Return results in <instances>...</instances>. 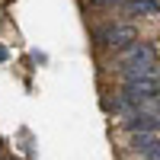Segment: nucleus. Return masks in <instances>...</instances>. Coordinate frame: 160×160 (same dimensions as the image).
<instances>
[{
	"label": "nucleus",
	"instance_id": "nucleus-1",
	"mask_svg": "<svg viewBox=\"0 0 160 160\" xmlns=\"http://www.w3.org/2000/svg\"><path fill=\"white\" fill-rule=\"evenodd\" d=\"M112 68H118L115 74L122 80H131V77H160V51H157L154 42L138 38V42L128 45L125 51L112 55Z\"/></svg>",
	"mask_w": 160,
	"mask_h": 160
},
{
	"label": "nucleus",
	"instance_id": "nucleus-2",
	"mask_svg": "<svg viewBox=\"0 0 160 160\" xmlns=\"http://www.w3.org/2000/svg\"><path fill=\"white\" fill-rule=\"evenodd\" d=\"M90 38H93V48L96 51H102V55H118V51H125L128 45H135L141 38V29L135 22H128V19H109V22L96 26V29L90 32Z\"/></svg>",
	"mask_w": 160,
	"mask_h": 160
},
{
	"label": "nucleus",
	"instance_id": "nucleus-3",
	"mask_svg": "<svg viewBox=\"0 0 160 160\" xmlns=\"http://www.w3.org/2000/svg\"><path fill=\"white\" fill-rule=\"evenodd\" d=\"M118 128L125 135H141V131H157L160 135V115L157 112H144V109H128L122 115V122H118Z\"/></svg>",
	"mask_w": 160,
	"mask_h": 160
},
{
	"label": "nucleus",
	"instance_id": "nucleus-4",
	"mask_svg": "<svg viewBox=\"0 0 160 160\" xmlns=\"http://www.w3.org/2000/svg\"><path fill=\"white\" fill-rule=\"evenodd\" d=\"M128 148L141 160H160V135L157 131H141V135H128Z\"/></svg>",
	"mask_w": 160,
	"mask_h": 160
},
{
	"label": "nucleus",
	"instance_id": "nucleus-5",
	"mask_svg": "<svg viewBox=\"0 0 160 160\" xmlns=\"http://www.w3.org/2000/svg\"><path fill=\"white\" fill-rule=\"evenodd\" d=\"M122 10L131 19H148V16H154V13H160V0H128Z\"/></svg>",
	"mask_w": 160,
	"mask_h": 160
},
{
	"label": "nucleus",
	"instance_id": "nucleus-6",
	"mask_svg": "<svg viewBox=\"0 0 160 160\" xmlns=\"http://www.w3.org/2000/svg\"><path fill=\"white\" fill-rule=\"evenodd\" d=\"M128 3V0H83V7H90V10H122Z\"/></svg>",
	"mask_w": 160,
	"mask_h": 160
},
{
	"label": "nucleus",
	"instance_id": "nucleus-7",
	"mask_svg": "<svg viewBox=\"0 0 160 160\" xmlns=\"http://www.w3.org/2000/svg\"><path fill=\"white\" fill-rule=\"evenodd\" d=\"M3 61H7V48L0 45V64H3Z\"/></svg>",
	"mask_w": 160,
	"mask_h": 160
},
{
	"label": "nucleus",
	"instance_id": "nucleus-8",
	"mask_svg": "<svg viewBox=\"0 0 160 160\" xmlns=\"http://www.w3.org/2000/svg\"><path fill=\"white\" fill-rule=\"evenodd\" d=\"M0 148H3V144H0Z\"/></svg>",
	"mask_w": 160,
	"mask_h": 160
}]
</instances>
